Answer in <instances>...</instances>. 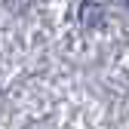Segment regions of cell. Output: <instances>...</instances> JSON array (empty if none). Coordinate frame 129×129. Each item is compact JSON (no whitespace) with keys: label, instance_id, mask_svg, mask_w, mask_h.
I'll return each mask as SVG.
<instances>
[{"label":"cell","instance_id":"cell-1","mask_svg":"<svg viewBox=\"0 0 129 129\" xmlns=\"http://www.w3.org/2000/svg\"><path fill=\"white\" fill-rule=\"evenodd\" d=\"M102 19H105V9H102L99 0H83V6H80L83 28H102Z\"/></svg>","mask_w":129,"mask_h":129},{"label":"cell","instance_id":"cell-2","mask_svg":"<svg viewBox=\"0 0 129 129\" xmlns=\"http://www.w3.org/2000/svg\"><path fill=\"white\" fill-rule=\"evenodd\" d=\"M123 3H126V6H129V0H123Z\"/></svg>","mask_w":129,"mask_h":129}]
</instances>
